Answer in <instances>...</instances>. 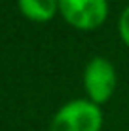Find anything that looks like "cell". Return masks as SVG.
Masks as SVG:
<instances>
[{
	"label": "cell",
	"mask_w": 129,
	"mask_h": 131,
	"mask_svg": "<svg viewBox=\"0 0 129 131\" xmlns=\"http://www.w3.org/2000/svg\"><path fill=\"white\" fill-rule=\"evenodd\" d=\"M103 116L95 103L70 101L53 116L50 131H99Z\"/></svg>",
	"instance_id": "1"
},
{
	"label": "cell",
	"mask_w": 129,
	"mask_h": 131,
	"mask_svg": "<svg viewBox=\"0 0 129 131\" xmlns=\"http://www.w3.org/2000/svg\"><path fill=\"white\" fill-rule=\"evenodd\" d=\"M59 10L70 25L95 29L106 19V0H59Z\"/></svg>",
	"instance_id": "2"
},
{
	"label": "cell",
	"mask_w": 129,
	"mask_h": 131,
	"mask_svg": "<svg viewBox=\"0 0 129 131\" xmlns=\"http://www.w3.org/2000/svg\"><path fill=\"white\" fill-rule=\"evenodd\" d=\"M84 84L95 103L108 101L116 88V72L112 63L104 57H95L93 61H89L84 72Z\"/></svg>",
	"instance_id": "3"
},
{
	"label": "cell",
	"mask_w": 129,
	"mask_h": 131,
	"mask_svg": "<svg viewBox=\"0 0 129 131\" xmlns=\"http://www.w3.org/2000/svg\"><path fill=\"white\" fill-rule=\"evenodd\" d=\"M19 8L29 19L48 21L55 15L57 0H19Z\"/></svg>",
	"instance_id": "4"
},
{
	"label": "cell",
	"mask_w": 129,
	"mask_h": 131,
	"mask_svg": "<svg viewBox=\"0 0 129 131\" xmlns=\"http://www.w3.org/2000/svg\"><path fill=\"white\" fill-rule=\"evenodd\" d=\"M120 34H122L123 42L129 46V6L123 10L122 17H120Z\"/></svg>",
	"instance_id": "5"
}]
</instances>
